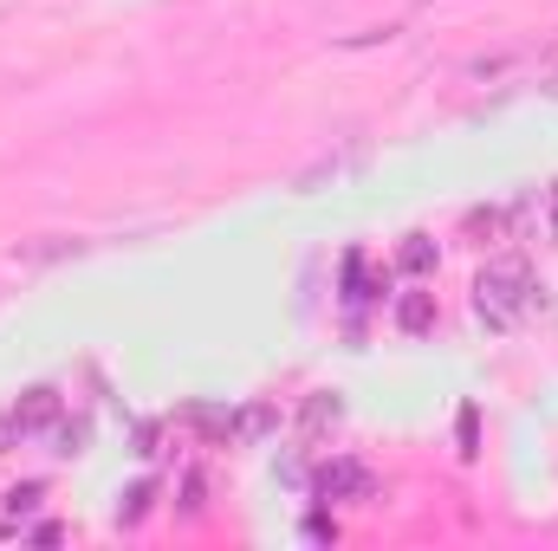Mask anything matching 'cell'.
I'll list each match as a JSON object with an SVG mask.
<instances>
[{
	"label": "cell",
	"mask_w": 558,
	"mask_h": 551,
	"mask_svg": "<svg viewBox=\"0 0 558 551\" xmlns=\"http://www.w3.org/2000/svg\"><path fill=\"white\" fill-rule=\"evenodd\" d=\"M338 415H344V403H338V396H331V390H318V396H312V403H305V428H312V434H318V428H331V421H338Z\"/></svg>",
	"instance_id": "obj_9"
},
{
	"label": "cell",
	"mask_w": 558,
	"mask_h": 551,
	"mask_svg": "<svg viewBox=\"0 0 558 551\" xmlns=\"http://www.w3.org/2000/svg\"><path fill=\"white\" fill-rule=\"evenodd\" d=\"M149 513H156V480H137L131 493H118V519L124 526H143Z\"/></svg>",
	"instance_id": "obj_8"
},
{
	"label": "cell",
	"mask_w": 558,
	"mask_h": 551,
	"mask_svg": "<svg viewBox=\"0 0 558 551\" xmlns=\"http://www.w3.org/2000/svg\"><path fill=\"white\" fill-rule=\"evenodd\" d=\"M397 331L403 338H428L435 331V292H403L397 298Z\"/></svg>",
	"instance_id": "obj_5"
},
{
	"label": "cell",
	"mask_w": 558,
	"mask_h": 551,
	"mask_svg": "<svg viewBox=\"0 0 558 551\" xmlns=\"http://www.w3.org/2000/svg\"><path fill=\"white\" fill-rule=\"evenodd\" d=\"M461 228L474 234V247H500V234H507V208H474Z\"/></svg>",
	"instance_id": "obj_7"
},
{
	"label": "cell",
	"mask_w": 558,
	"mask_h": 551,
	"mask_svg": "<svg viewBox=\"0 0 558 551\" xmlns=\"http://www.w3.org/2000/svg\"><path fill=\"white\" fill-rule=\"evenodd\" d=\"M474 311H481L487 331H513L533 311H546V285H539V273L520 254H500V260H487L481 279H474Z\"/></svg>",
	"instance_id": "obj_1"
},
{
	"label": "cell",
	"mask_w": 558,
	"mask_h": 551,
	"mask_svg": "<svg viewBox=\"0 0 558 551\" xmlns=\"http://www.w3.org/2000/svg\"><path fill=\"white\" fill-rule=\"evenodd\" d=\"M182 493H189V500H182V513H202V506H208V500H202V493H208V480H202V474H189V487H182Z\"/></svg>",
	"instance_id": "obj_14"
},
{
	"label": "cell",
	"mask_w": 558,
	"mask_h": 551,
	"mask_svg": "<svg viewBox=\"0 0 558 551\" xmlns=\"http://www.w3.org/2000/svg\"><path fill=\"white\" fill-rule=\"evenodd\" d=\"M454 428H461V454L474 461V454H481V409L468 403V409H461V421H454Z\"/></svg>",
	"instance_id": "obj_12"
},
{
	"label": "cell",
	"mask_w": 558,
	"mask_h": 551,
	"mask_svg": "<svg viewBox=\"0 0 558 551\" xmlns=\"http://www.w3.org/2000/svg\"><path fill=\"white\" fill-rule=\"evenodd\" d=\"M267 428H274V409H267V403H260V409H247L241 421H234V434H241V441H260Z\"/></svg>",
	"instance_id": "obj_13"
},
{
	"label": "cell",
	"mask_w": 558,
	"mask_h": 551,
	"mask_svg": "<svg viewBox=\"0 0 558 551\" xmlns=\"http://www.w3.org/2000/svg\"><path fill=\"white\" fill-rule=\"evenodd\" d=\"M435 260H441V254H435V241H428V234H403V247H397V267H403V273H435Z\"/></svg>",
	"instance_id": "obj_6"
},
{
	"label": "cell",
	"mask_w": 558,
	"mask_h": 551,
	"mask_svg": "<svg viewBox=\"0 0 558 551\" xmlns=\"http://www.w3.org/2000/svg\"><path fill=\"white\" fill-rule=\"evenodd\" d=\"M39 500H46V487H39V480H26V487H13V493H7V519H26V513H33Z\"/></svg>",
	"instance_id": "obj_11"
},
{
	"label": "cell",
	"mask_w": 558,
	"mask_h": 551,
	"mask_svg": "<svg viewBox=\"0 0 558 551\" xmlns=\"http://www.w3.org/2000/svg\"><path fill=\"white\" fill-rule=\"evenodd\" d=\"M59 415H65V396H59L52 383H39V390H26V396L13 403V421H20L26 434H39V428H52Z\"/></svg>",
	"instance_id": "obj_3"
},
{
	"label": "cell",
	"mask_w": 558,
	"mask_h": 551,
	"mask_svg": "<svg viewBox=\"0 0 558 551\" xmlns=\"http://www.w3.org/2000/svg\"><path fill=\"white\" fill-rule=\"evenodd\" d=\"M546 201H553V221H546V234H553V241H558V182H553V188H546Z\"/></svg>",
	"instance_id": "obj_17"
},
{
	"label": "cell",
	"mask_w": 558,
	"mask_h": 551,
	"mask_svg": "<svg viewBox=\"0 0 558 551\" xmlns=\"http://www.w3.org/2000/svg\"><path fill=\"white\" fill-rule=\"evenodd\" d=\"M13 441H26V428H20V421H13V409L0 415V454H7V448H13Z\"/></svg>",
	"instance_id": "obj_16"
},
{
	"label": "cell",
	"mask_w": 558,
	"mask_h": 551,
	"mask_svg": "<svg viewBox=\"0 0 558 551\" xmlns=\"http://www.w3.org/2000/svg\"><path fill=\"white\" fill-rule=\"evenodd\" d=\"M305 539H338V519H325V513H312V519H305Z\"/></svg>",
	"instance_id": "obj_15"
},
{
	"label": "cell",
	"mask_w": 558,
	"mask_h": 551,
	"mask_svg": "<svg viewBox=\"0 0 558 551\" xmlns=\"http://www.w3.org/2000/svg\"><path fill=\"white\" fill-rule=\"evenodd\" d=\"M52 441H59V454H85L92 421H52Z\"/></svg>",
	"instance_id": "obj_10"
},
{
	"label": "cell",
	"mask_w": 558,
	"mask_h": 551,
	"mask_svg": "<svg viewBox=\"0 0 558 551\" xmlns=\"http://www.w3.org/2000/svg\"><path fill=\"white\" fill-rule=\"evenodd\" d=\"M377 292H384V279H371V254L351 247V254H344V305L357 311V305H371Z\"/></svg>",
	"instance_id": "obj_4"
},
{
	"label": "cell",
	"mask_w": 558,
	"mask_h": 551,
	"mask_svg": "<svg viewBox=\"0 0 558 551\" xmlns=\"http://www.w3.org/2000/svg\"><path fill=\"white\" fill-rule=\"evenodd\" d=\"M312 500H344V506H377V474L364 467V461H351V454H338V461H325L318 474H312Z\"/></svg>",
	"instance_id": "obj_2"
}]
</instances>
